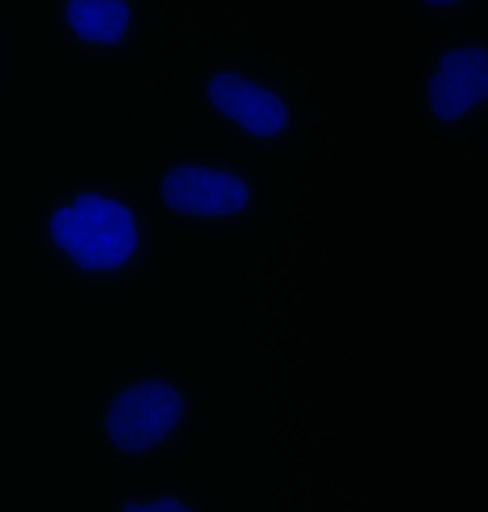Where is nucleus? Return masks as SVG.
I'll return each mask as SVG.
<instances>
[{"label":"nucleus","mask_w":488,"mask_h":512,"mask_svg":"<svg viewBox=\"0 0 488 512\" xmlns=\"http://www.w3.org/2000/svg\"><path fill=\"white\" fill-rule=\"evenodd\" d=\"M156 196L165 212L191 225L231 224L250 214L255 191L237 166L215 162H171L156 178Z\"/></svg>","instance_id":"nucleus-3"},{"label":"nucleus","mask_w":488,"mask_h":512,"mask_svg":"<svg viewBox=\"0 0 488 512\" xmlns=\"http://www.w3.org/2000/svg\"><path fill=\"white\" fill-rule=\"evenodd\" d=\"M0 81H2V68H0Z\"/></svg>","instance_id":"nucleus-8"},{"label":"nucleus","mask_w":488,"mask_h":512,"mask_svg":"<svg viewBox=\"0 0 488 512\" xmlns=\"http://www.w3.org/2000/svg\"><path fill=\"white\" fill-rule=\"evenodd\" d=\"M115 512H202V508L194 498L179 492L149 491L125 495Z\"/></svg>","instance_id":"nucleus-7"},{"label":"nucleus","mask_w":488,"mask_h":512,"mask_svg":"<svg viewBox=\"0 0 488 512\" xmlns=\"http://www.w3.org/2000/svg\"><path fill=\"white\" fill-rule=\"evenodd\" d=\"M487 93V49L483 45L450 46L428 75V113L440 125L454 128L484 108Z\"/></svg>","instance_id":"nucleus-5"},{"label":"nucleus","mask_w":488,"mask_h":512,"mask_svg":"<svg viewBox=\"0 0 488 512\" xmlns=\"http://www.w3.org/2000/svg\"><path fill=\"white\" fill-rule=\"evenodd\" d=\"M191 415L184 385L171 375L152 372L126 379L108 392L98 430L116 457L144 462L181 447Z\"/></svg>","instance_id":"nucleus-2"},{"label":"nucleus","mask_w":488,"mask_h":512,"mask_svg":"<svg viewBox=\"0 0 488 512\" xmlns=\"http://www.w3.org/2000/svg\"><path fill=\"white\" fill-rule=\"evenodd\" d=\"M209 111L248 144H281L291 134L287 92L261 73L242 68H214L204 79Z\"/></svg>","instance_id":"nucleus-4"},{"label":"nucleus","mask_w":488,"mask_h":512,"mask_svg":"<svg viewBox=\"0 0 488 512\" xmlns=\"http://www.w3.org/2000/svg\"><path fill=\"white\" fill-rule=\"evenodd\" d=\"M46 254L85 285H121L148 264L152 222L134 196L109 182H81L53 198L39 216Z\"/></svg>","instance_id":"nucleus-1"},{"label":"nucleus","mask_w":488,"mask_h":512,"mask_svg":"<svg viewBox=\"0 0 488 512\" xmlns=\"http://www.w3.org/2000/svg\"><path fill=\"white\" fill-rule=\"evenodd\" d=\"M58 25L69 45L85 55L116 56L134 46L141 16L134 0L61 2Z\"/></svg>","instance_id":"nucleus-6"}]
</instances>
